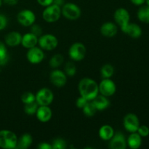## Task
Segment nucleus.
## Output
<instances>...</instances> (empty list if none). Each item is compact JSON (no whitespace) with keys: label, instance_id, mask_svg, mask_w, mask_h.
<instances>
[{"label":"nucleus","instance_id":"f257e3e1","mask_svg":"<svg viewBox=\"0 0 149 149\" xmlns=\"http://www.w3.org/2000/svg\"><path fill=\"white\" fill-rule=\"evenodd\" d=\"M79 90L81 96L88 100H93L97 95L99 89L97 83L90 78H84L79 84Z\"/></svg>","mask_w":149,"mask_h":149},{"label":"nucleus","instance_id":"f03ea898","mask_svg":"<svg viewBox=\"0 0 149 149\" xmlns=\"http://www.w3.org/2000/svg\"><path fill=\"white\" fill-rule=\"evenodd\" d=\"M17 138L13 132L7 130L0 131V147L2 148H15Z\"/></svg>","mask_w":149,"mask_h":149},{"label":"nucleus","instance_id":"7ed1b4c3","mask_svg":"<svg viewBox=\"0 0 149 149\" xmlns=\"http://www.w3.org/2000/svg\"><path fill=\"white\" fill-rule=\"evenodd\" d=\"M61 7L55 4H50L47 6L42 13V17L45 21L48 23H54L57 21L61 17Z\"/></svg>","mask_w":149,"mask_h":149},{"label":"nucleus","instance_id":"20e7f679","mask_svg":"<svg viewBox=\"0 0 149 149\" xmlns=\"http://www.w3.org/2000/svg\"><path fill=\"white\" fill-rule=\"evenodd\" d=\"M63 16L69 20H77L81 15V10L74 3L64 4L61 10Z\"/></svg>","mask_w":149,"mask_h":149},{"label":"nucleus","instance_id":"39448f33","mask_svg":"<svg viewBox=\"0 0 149 149\" xmlns=\"http://www.w3.org/2000/svg\"><path fill=\"white\" fill-rule=\"evenodd\" d=\"M86 47L82 43L77 42L73 44L69 49V55L74 61H79L84 59L86 55Z\"/></svg>","mask_w":149,"mask_h":149},{"label":"nucleus","instance_id":"423d86ee","mask_svg":"<svg viewBox=\"0 0 149 149\" xmlns=\"http://www.w3.org/2000/svg\"><path fill=\"white\" fill-rule=\"evenodd\" d=\"M41 48L45 50H52L58 46V41L55 36L52 34H45L42 36L38 40Z\"/></svg>","mask_w":149,"mask_h":149},{"label":"nucleus","instance_id":"0eeeda50","mask_svg":"<svg viewBox=\"0 0 149 149\" xmlns=\"http://www.w3.org/2000/svg\"><path fill=\"white\" fill-rule=\"evenodd\" d=\"M124 126L126 130L132 133L136 132L140 126V121L135 113H128L124 119Z\"/></svg>","mask_w":149,"mask_h":149},{"label":"nucleus","instance_id":"6e6552de","mask_svg":"<svg viewBox=\"0 0 149 149\" xmlns=\"http://www.w3.org/2000/svg\"><path fill=\"white\" fill-rule=\"evenodd\" d=\"M53 93L47 88L41 89L36 95V101L40 106H49L53 100Z\"/></svg>","mask_w":149,"mask_h":149},{"label":"nucleus","instance_id":"1a4fd4ad","mask_svg":"<svg viewBox=\"0 0 149 149\" xmlns=\"http://www.w3.org/2000/svg\"><path fill=\"white\" fill-rule=\"evenodd\" d=\"M98 89L99 91L103 95L108 97V96H111L115 93L116 84L113 81L109 79V78H106L100 82V84L98 85Z\"/></svg>","mask_w":149,"mask_h":149},{"label":"nucleus","instance_id":"9d476101","mask_svg":"<svg viewBox=\"0 0 149 149\" xmlns=\"http://www.w3.org/2000/svg\"><path fill=\"white\" fill-rule=\"evenodd\" d=\"M17 21L24 26H30L33 24L36 16L34 13L29 10H22L17 15Z\"/></svg>","mask_w":149,"mask_h":149},{"label":"nucleus","instance_id":"9b49d317","mask_svg":"<svg viewBox=\"0 0 149 149\" xmlns=\"http://www.w3.org/2000/svg\"><path fill=\"white\" fill-rule=\"evenodd\" d=\"M130 13L126 9L119 8L114 13V19L116 23L121 26V29L125 28L130 22Z\"/></svg>","mask_w":149,"mask_h":149},{"label":"nucleus","instance_id":"f8f14e48","mask_svg":"<svg viewBox=\"0 0 149 149\" xmlns=\"http://www.w3.org/2000/svg\"><path fill=\"white\" fill-rule=\"evenodd\" d=\"M45 58L43 51L39 48L33 47L30 48L27 52V58L30 63L33 64H37L42 62Z\"/></svg>","mask_w":149,"mask_h":149},{"label":"nucleus","instance_id":"ddd939ff","mask_svg":"<svg viewBox=\"0 0 149 149\" xmlns=\"http://www.w3.org/2000/svg\"><path fill=\"white\" fill-rule=\"evenodd\" d=\"M109 147L112 149H125L127 147V141L125 135L122 132H117L112 137Z\"/></svg>","mask_w":149,"mask_h":149},{"label":"nucleus","instance_id":"4468645a","mask_svg":"<svg viewBox=\"0 0 149 149\" xmlns=\"http://www.w3.org/2000/svg\"><path fill=\"white\" fill-rule=\"evenodd\" d=\"M50 81L55 86L58 87H63L67 81L65 74L60 70H55L50 74Z\"/></svg>","mask_w":149,"mask_h":149},{"label":"nucleus","instance_id":"2eb2a0df","mask_svg":"<svg viewBox=\"0 0 149 149\" xmlns=\"http://www.w3.org/2000/svg\"><path fill=\"white\" fill-rule=\"evenodd\" d=\"M122 30V31L134 39H138L142 35V29L136 23H129Z\"/></svg>","mask_w":149,"mask_h":149},{"label":"nucleus","instance_id":"dca6fc26","mask_svg":"<svg viewBox=\"0 0 149 149\" xmlns=\"http://www.w3.org/2000/svg\"><path fill=\"white\" fill-rule=\"evenodd\" d=\"M36 113L37 119L42 122H47L52 117V111L48 106H41Z\"/></svg>","mask_w":149,"mask_h":149},{"label":"nucleus","instance_id":"f3484780","mask_svg":"<svg viewBox=\"0 0 149 149\" xmlns=\"http://www.w3.org/2000/svg\"><path fill=\"white\" fill-rule=\"evenodd\" d=\"M22 36L19 32L13 31L9 33L5 37V42L10 47H15L21 43Z\"/></svg>","mask_w":149,"mask_h":149},{"label":"nucleus","instance_id":"a211bd4d","mask_svg":"<svg viewBox=\"0 0 149 149\" xmlns=\"http://www.w3.org/2000/svg\"><path fill=\"white\" fill-rule=\"evenodd\" d=\"M117 27L115 24L113 23H105L103 26H101L100 29V32L103 36H106V37H112V36H115L117 33Z\"/></svg>","mask_w":149,"mask_h":149},{"label":"nucleus","instance_id":"6ab92c4d","mask_svg":"<svg viewBox=\"0 0 149 149\" xmlns=\"http://www.w3.org/2000/svg\"><path fill=\"white\" fill-rule=\"evenodd\" d=\"M21 43L24 47L30 49V48L33 47L37 45L38 38L37 36H35L32 33H26L22 37Z\"/></svg>","mask_w":149,"mask_h":149},{"label":"nucleus","instance_id":"aec40b11","mask_svg":"<svg viewBox=\"0 0 149 149\" xmlns=\"http://www.w3.org/2000/svg\"><path fill=\"white\" fill-rule=\"evenodd\" d=\"M127 143L130 148L137 149L140 148L142 144V138L137 132H132L127 140Z\"/></svg>","mask_w":149,"mask_h":149},{"label":"nucleus","instance_id":"412c9836","mask_svg":"<svg viewBox=\"0 0 149 149\" xmlns=\"http://www.w3.org/2000/svg\"><path fill=\"white\" fill-rule=\"evenodd\" d=\"M93 103L95 106L97 111H103L104 109H107L110 105V102L104 95H98L96 96L93 100Z\"/></svg>","mask_w":149,"mask_h":149},{"label":"nucleus","instance_id":"4be33fe9","mask_svg":"<svg viewBox=\"0 0 149 149\" xmlns=\"http://www.w3.org/2000/svg\"><path fill=\"white\" fill-rule=\"evenodd\" d=\"M113 135H114V131L110 125H103L99 130V135H100V138L104 141L111 140Z\"/></svg>","mask_w":149,"mask_h":149},{"label":"nucleus","instance_id":"5701e85b","mask_svg":"<svg viewBox=\"0 0 149 149\" xmlns=\"http://www.w3.org/2000/svg\"><path fill=\"white\" fill-rule=\"evenodd\" d=\"M33 142V138L31 135L29 134H24L20 138V139L17 140V146L16 148L20 149L28 148Z\"/></svg>","mask_w":149,"mask_h":149},{"label":"nucleus","instance_id":"b1692460","mask_svg":"<svg viewBox=\"0 0 149 149\" xmlns=\"http://www.w3.org/2000/svg\"><path fill=\"white\" fill-rule=\"evenodd\" d=\"M138 17L142 23H149V6L141 5L138 11Z\"/></svg>","mask_w":149,"mask_h":149},{"label":"nucleus","instance_id":"393cba45","mask_svg":"<svg viewBox=\"0 0 149 149\" xmlns=\"http://www.w3.org/2000/svg\"><path fill=\"white\" fill-rule=\"evenodd\" d=\"M83 112H84V114L87 116H94L95 113L97 111V109H96L95 106L93 103V102H90L88 101L87 103V104L84 106L83 108Z\"/></svg>","mask_w":149,"mask_h":149},{"label":"nucleus","instance_id":"a878e982","mask_svg":"<svg viewBox=\"0 0 149 149\" xmlns=\"http://www.w3.org/2000/svg\"><path fill=\"white\" fill-rule=\"evenodd\" d=\"M8 61V53L5 45L0 42V65H4Z\"/></svg>","mask_w":149,"mask_h":149},{"label":"nucleus","instance_id":"bb28decb","mask_svg":"<svg viewBox=\"0 0 149 149\" xmlns=\"http://www.w3.org/2000/svg\"><path fill=\"white\" fill-rule=\"evenodd\" d=\"M113 67L110 64H106V65H103L101 68V75L103 78H110L113 74Z\"/></svg>","mask_w":149,"mask_h":149},{"label":"nucleus","instance_id":"cd10ccee","mask_svg":"<svg viewBox=\"0 0 149 149\" xmlns=\"http://www.w3.org/2000/svg\"><path fill=\"white\" fill-rule=\"evenodd\" d=\"M38 103L35 100V101L32 102V103H27L25 106V112H26V114L28 115H33L34 113H36V111L38 109Z\"/></svg>","mask_w":149,"mask_h":149},{"label":"nucleus","instance_id":"c85d7f7f","mask_svg":"<svg viewBox=\"0 0 149 149\" xmlns=\"http://www.w3.org/2000/svg\"><path fill=\"white\" fill-rule=\"evenodd\" d=\"M63 62V57L61 54L55 55L49 61V65L52 68H57L59 67Z\"/></svg>","mask_w":149,"mask_h":149},{"label":"nucleus","instance_id":"c756f323","mask_svg":"<svg viewBox=\"0 0 149 149\" xmlns=\"http://www.w3.org/2000/svg\"><path fill=\"white\" fill-rule=\"evenodd\" d=\"M21 100L23 103H24L25 104H27V103H30L35 101L36 100V96L31 92H26V93H23L22 95Z\"/></svg>","mask_w":149,"mask_h":149},{"label":"nucleus","instance_id":"7c9ffc66","mask_svg":"<svg viewBox=\"0 0 149 149\" xmlns=\"http://www.w3.org/2000/svg\"><path fill=\"white\" fill-rule=\"evenodd\" d=\"M52 148L53 149H65L66 148V143L62 138H57L52 143Z\"/></svg>","mask_w":149,"mask_h":149},{"label":"nucleus","instance_id":"2f4dec72","mask_svg":"<svg viewBox=\"0 0 149 149\" xmlns=\"http://www.w3.org/2000/svg\"><path fill=\"white\" fill-rule=\"evenodd\" d=\"M65 71L67 75L70 76V77H72V76H74L76 74L77 68H76V65L73 63L68 62L65 64Z\"/></svg>","mask_w":149,"mask_h":149},{"label":"nucleus","instance_id":"473e14b6","mask_svg":"<svg viewBox=\"0 0 149 149\" xmlns=\"http://www.w3.org/2000/svg\"><path fill=\"white\" fill-rule=\"evenodd\" d=\"M138 134L141 135V137H147L149 135V127H147L146 125H140L138 127V131H137Z\"/></svg>","mask_w":149,"mask_h":149},{"label":"nucleus","instance_id":"72a5a7b5","mask_svg":"<svg viewBox=\"0 0 149 149\" xmlns=\"http://www.w3.org/2000/svg\"><path fill=\"white\" fill-rule=\"evenodd\" d=\"M31 31L33 34H34L35 36H36L38 37L39 36H41L42 33V29L41 28L40 26L39 25L33 24L31 25Z\"/></svg>","mask_w":149,"mask_h":149},{"label":"nucleus","instance_id":"f704fd0d","mask_svg":"<svg viewBox=\"0 0 149 149\" xmlns=\"http://www.w3.org/2000/svg\"><path fill=\"white\" fill-rule=\"evenodd\" d=\"M88 101H90V100H87V99L84 98V97L81 96V97H79L78 99H77V103H77V107L79 108V109H83V108H84V106L87 104V103Z\"/></svg>","mask_w":149,"mask_h":149},{"label":"nucleus","instance_id":"c9c22d12","mask_svg":"<svg viewBox=\"0 0 149 149\" xmlns=\"http://www.w3.org/2000/svg\"><path fill=\"white\" fill-rule=\"evenodd\" d=\"M7 20L5 16L0 15V30H2L5 28L7 26Z\"/></svg>","mask_w":149,"mask_h":149},{"label":"nucleus","instance_id":"e433bc0d","mask_svg":"<svg viewBox=\"0 0 149 149\" xmlns=\"http://www.w3.org/2000/svg\"><path fill=\"white\" fill-rule=\"evenodd\" d=\"M37 1L40 5L44 6V7H47V6H49L52 4L53 0H37Z\"/></svg>","mask_w":149,"mask_h":149},{"label":"nucleus","instance_id":"4c0bfd02","mask_svg":"<svg viewBox=\"0 0 149 149\" xmlns=\"http://www.w3.org/2000/svg\"><path fill=\"white\" fill-rule=\"evenodd\" d=\"M38 148L40 149H52V145L47 143H42L41 144H39Z\"/></svg>","mask_w":149,"mask_h":149},{"label":"nucleus","instance_id":"58836bf2","mask_svg":"<svg viewBox=\"0 0 149 149\" xmlns=\"http://www.w3.org/2000/svg\"><path fill=\"white\" fill-rule=\"evenodd\" d=\"M18 1L19 0H4V2L6 4H7V5L13 6L17 4Z\"/></svg>","mask_w":149,"mask_h":149},{"label":"nucleus","instance_id":"ea45409f","mask_svg":"<svg viewBox=\"0 0 149 149\" xmlns=\"http://www.w3.org/2000/svg\"><path fill=\"white\" fill-rule=\"evenodd\" d=\"M131 2L136 6H141L145 3L146 0H130Z\"/></svg>","mask_w":149,"mask_h":149},{"label":"nucleus","instance_id":"a19ab883","mask_svg":"<svg viewBox=\"0 0 149 149\" xmlns=\"http://www.w3.org/2000/svg\"><path fill=\"white\" fill-rule=\"evenodd\" d=\"M52 4L59 6V7H61V6H63L64 4V0H53Z\"/></svg>","mask_w":149,"mask_h":149},{"label":"nucleus","instance_id":"79ce46f5","mask_svg":"<svg viewBox=\"0 0 149 149\" xmlns=\"http://www.w3.org/2000/svg\"><path fill=\"white\" fill-rule=\"evenodd\" d=\"M145 3H146V5L149 6V0H146Z\"/></svg>","mask_w":149,"mask_h":149},{"label":"nucleus","instance_id":"37998d69","mask_svg":"<svg viewBox=\"0 0 149 149\" xmlns=\"http://www.w3.org/2000/svg\"><path fill=\"white\" fill-rule=\"evenodd\" d=\"M1 5V0H0V6Z\"/></svg>","mask_w":149,"mask_h":149}]
</instances>
